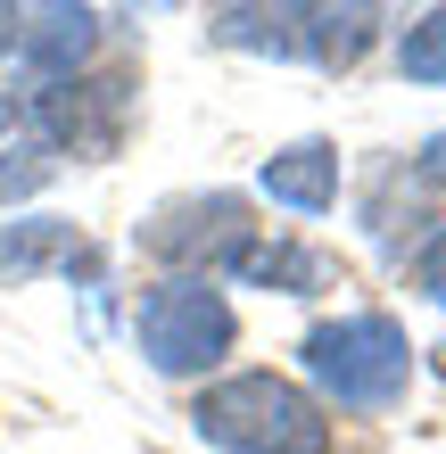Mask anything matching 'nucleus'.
I'll return each mask as SVG.
<instances>
[{
  "label": "nucleus",
  "mask_w": 446,
  "mask_h": 454,
  "mask_svg": "<svg viewBox=\"0 0 446 454\" xmlns=\"http://www.w3.org/2000/svg\"><path fill=\"white\" fill-rule=\"evenodd\" d=\"M191 430L223 454H331L323 405L298 380H281V372H231V380L199 388Z\"/></svg>",
  "instance_id": "obj_1"
},
{
  "label": "nucleus",
  "mask_w": 446,
  "mask_h": 454,
  "mask_svg": "<svg viewBox=\"0 0 446 454\" xmlns=\"http://www.w3.org/2000/svg\"><path fill=\"white\" fill-rule=\"evenodd\" d=\"M306 356V380L331 396V405L348 413H380L397 405L405 380H413V339L405 323H388V314H339V323H314L298 339Z\"/></svg>",
  "instance_id": "obj_2"
},
{
  "label": "nucleus",
  "mask_w": 446,
  "mask_h": 454,
  "mask_svg": "<svg viewBox=\"0 0 446 454\" xmlns=\"http://www.w3.org/2000/svg\"><path fill=\"white\" fill-rule=\"evenodd\" d=\"M133 339H141L149 372H166V380H199V372H215L231 356L240 323H231V298L207 273H174V281H157L149 298H141Z\"/></svg>",
  "instance_id": "obj_3"
},
{
  "label": "nucleus",
  "mask_w": 446,
  "mask_h": 454,
  "mask_svg": "<svg viewBox=\"0 0 446 454\" xmlns=\"http://www.w3.org/2000/svg\"><path fill=\"white\" fill-rule=\"evenodd\" d=\"M248 199L240 191H199V199H174L141 223V256L174 264V273H207V264H231L248 248Z\"/></svg>",
  "instance_id": "obj_4"
},
{
  "label": "nucleus",
  "mask_w": 446,
  "mask_h": 454,
  "mask_svg": "<svg viewBox=\"0 0 446 454\" xmlns=\"http://www.w3.org/2000/svg\"><path fill=\"white\" fill-rule=\"evenodd\" d=\"M124 108H133V83L124 74H108V83H50L25 99V124L42 132V141H59V149H116L124 141Z\"/></svg>",
  "instance_id": "obj_5"
},
{
  "label": "nucleus",
  "mask_w": 446,
  "mask_h": 454,
  "mask_svg": "<svg viewBox=\"0 0 446 454\" xmlns=\"http://www.w3.org/2000/svg\"><path fill=\"white\" fill-rule=\"evenodd\" d=\"M281 25H290V50H306L314 67H356L364 50H372V34H380V0H290L281 9Z\"/></svg>",
  "instance_id": "obj_6"
},
{
  "label": "nucleus",
  "mask_w": 446,
  "mask_h": 454,
  "mask_svg": "<svg viewBox=\"0 0 446 454\" xmlns=\"http://www.w3.org/2000/svg\"><path fill=\"white\" fill-rule=\"evenodd\" d=\"M91 42H99L91 0H34V9L17 17V50H25V67L50 74V83H67V74L91 59Z\"/></svg>",
  "instance_id": "obj_7"
},
{
  "label": "nucleus",
  "mask_w": 446,
  "mask_h": 454,
  "mask_svg": "<svg viewBox=\"0 0 446 454\" xmlns=\"http://www.w3.org/2000/svg\"><path fill=\"white\" fill-rule=\"evenodd\" d=\"M256 191L273 207H290V215H331L339 207V149L331 141H290L265 157V174H256Z\"/></svg>",
  "instance_id": "obj_8"
},
{
  "label": "nucleus",
  "mask_w": 446,
  "mask_h": 454,
  "mask_svg": "<svg viewBox=\"0 0 446 454\" xmlns=\"http://www.w3.org/2000/svg\"><path fill=\"white\" fill-rule=\"evenodd\" d=\"M231 273H240L248 289H290V298H306V289L331 281V256L298 248V239H248V248L231 256Z\"/></svg>",
  "instance_id": "obj_9"
},
{
  "label": "nucleus",
  "mask_w": 446,
  "mask_h": 454,
  "mask_svg": "<svg viewBox=\"0 0 446 454\" xmlns=\"http://www.w3.org/2000/svg\"><path fill=\"white\" fill-rule=\"evenodd\" d=\"M67 248H74V223H59V215L0 223V273H42V264H59Z\"/></svg>",
  "instance_id": "obj_10"
},
{
  "label": "nucleus",
  "mask_w": 446,
  "mask_h": 454,
  "mask_svg": "<svg viewBox=\"0 0 446 454\" xmlns=\"http://www.w3.org/2000/svg\"><path fill=\"white\" fill-rule=\"evenodd\" d=\"M397 67L413 74V83H446V0H430V9L397 34Z\"/></svg>",
  "instance_id": "obj_11"
},
{
  "label": "nucleus",
  "mask_w": 446,
  "mask_h": 454,
  "mask_svg": "<svg viewBox=\"0 0 446 454\" xmlns=\"http://www.w3.org/2000/svg\"><path fill=\"white\" fill-rule=\"evenodd\" d=\"M50 166L42 157H0V199H25V191H42Z\"/></svg>",
  "instance_id": "obj_12"
},
{
  "label": "nucleus",
  "mask_w": 446,
  "mask_h": 454,
  "mask_svg": "<svg viewBox=\"0 0 446 454\" xmlns=\"http://www.w3.org/2000/svg\"><path fill=\"white\" fill-rule=\"evenodd\" d=\"M413 281L430 289V306H446V231H438L430 248H422V264H413Z\"/></svg>",
  "instance_id": "obj_13"
},
{
  "label": "nucleus",
  "mask_w": 446,
  "mask_h": 454,
  "mask_svg": "<svg viewBox=\"0 0 446 454\" xmlns=\"http://www.w3.org/2000/svg\"><path fill=\"white\" fill-rule=\"evenodd\" d=\"M422 174L446 182V132H430V141H422Z\"/></svg>",
  "instance_id": "obj_14"
},
{
  "label": "nucleus",
  "mask_w": 446,
  "mask_h": 454,
  "mask_svg": "<svg viewBox=\"0 0 446 454\" xmlns=\"http://www.w3.org/2000/svg\"><path fill=\"white\" fill-rule=\"evenodd\" d=\"M17 17H25V0H0V50L17 42Z\"/></svg>",
  "instance_id": "obj_15"
}]
</instances>
